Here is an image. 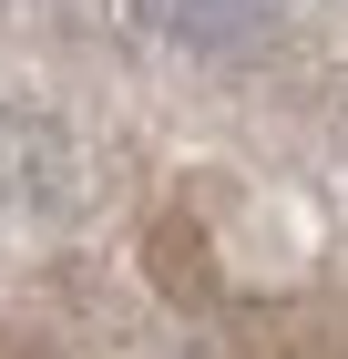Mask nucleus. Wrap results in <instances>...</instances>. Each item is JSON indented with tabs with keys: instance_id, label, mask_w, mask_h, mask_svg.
<instances>
[{
	"instance_id": "2",
	"label": "nucleus",
	"mask_w": 348,
	"mask_h": 359,
	"mask_svg": "<svg viewBox=\"0 0 348 359\" xmlns=\"http://www.w3.org/2000/svg\"><path fill=\"white\" fill-rule=\"evenodd\" d=\"M144 21L185 31V41H246L277 21V0H144Z\"/></svg>"
},
{
	"instance_id": "3",
	"label": "nucleus",
	"mask_w": 348,
	"mask_h": 359,
	"mask_svg": "<svg viewBox=\"0 0 348 359\" xmlns=\"http://www.w3.org/2000/svg\"><path fill=\"white\" fill-rule=\"evenodd\" d=\"M0 359H41V339H0Z\"/></svg>"
},
{
	"instance_id": "1",
	"label": "nucleus",
	"mask_w": 348,
	"mask_h": 359,
	"mask_svg": "<svg viewBox=\"0 0 348 359\" xmlns=\"http://www.w3.org/2000/svg\"><path fill=\"white\" fill-rule=\"evenodd\" d=\"M144 257H154V287H164V298H215V247H205V236H195V226L185 216H164L154 226V236H144Z\"/></svg>"
}]
</instances>
